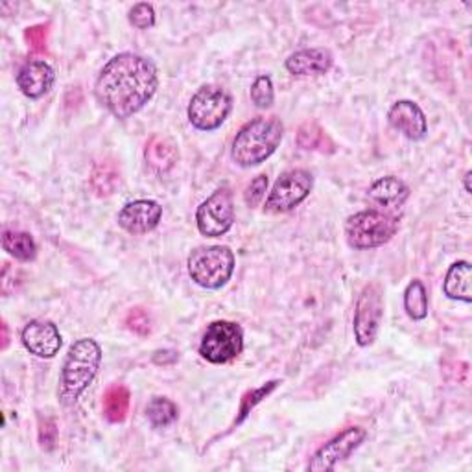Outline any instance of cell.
Here are the masks:
<instances>
[{"instance_id":"6da1fadb","label":"cell","mask_w":472,"mask_h":472,"mask_svg":"<svg viewBox=\"0 0 472 472\" xmlns=\"http://www.w3.org/2000/svg\"><path fill=\"white\" fill-rule=\"evenodd\" d=\"M157 87L159 74L153 61L139 54L124 52L106 63L94 85V94L111 115L130 118L153 99Z\"/></svg>"},{"instance_id":"7a4b0ae2","label":"cell","mask_w":472,"mask_h":472,"mask_svg":"<svg viewBox=\"0 0 472 472\" xmlns=\"http://www.w3.org/2000/svg\"><path fill=\"white\" fill-rule=\"evenodd\" d=\"M102 362L100 345L92 338H82L71 345L63 362L57 397L63 406H74L82 393L90 386Z\"/></svg>"},{"instance_id":"3957f363","label":"cell","mask_w":472,"mask_h":472,"mask_svg":"<svg viewBox=\"0 0 472 472\" xmlns=\"http://www.w3.org/2000/svg\"><path fill=\"white\" fill-rule=\"evenodd\" d=\"M282 137H285V125L277 116H259L251 120L233 141V161L242 168L259 167L275 153Z\"/></svg>"},{"instance_id":"277c9868","label":"cell","mask_w":472,"mask_h":472,"mask_svg":"<svg viewBox=\"0 0 472 472\" xmlns=\"http://www.w3.org/2000/svg\"><path fill=\"white\" fill-rule=\"evenodd\" d=\"M235 264V253L227 245H202L188 255V275L198 287L218 290L233 277Z\"/></svg>"},{"instance_id":"5b68a950","label":"cell","mask_w":472,"mask_h":472,"mask_svg":"<svg viewBox=\"0 0 472 472\" xmlns=\"http://www.w3.org/2000/svg\"><path fill=\"white\" fill-rule=\"evenodd\" d=\"M399 229V219L384 210H362L345 224V236L355 249H371L388 244Z\"/></svg>"},{"instance_id":"8992f818","label":"cell","mask_w":472,"mask_h":472,"mask_svg":"<svg viewBox=\"0 0 472 472\" xmlns=\"http://www.w3.org/2000/svg\"><path fill=\"white\" fill-rule=\"evenodd\" d=\"M233 111L231 94L219 85H203L188 104V120L202 132H214Z\"/></svg>"},{"instance_id":"52a82bcc","label":"cell","mask_w":472,"mask_h":472,"mask_svg":"<svg viewBox=\"0 0 472 472\" xmlns=\"http://www.w3.org/2000/svg\"><path fill=\"white\" fill-rule=\"evenodd\" d=\"M244 351V330L233 322H212L200 343V355L210 364H227Z\"/></svg>"},{"instance_id":"ba28073f","label":"cell","mask_w":472,"mask_h":472,"mask_svg":"<svg viewBox=\"0 0 472 472\" xmlns=\"http://www.w3.org/2000/svg\"><path fill=\"white\" fill-rule=\"evenodd\" d=\"M382 316H384L382 288L379 282H369L358 296L355 320H353L355 339L360 348H369V345L376 339V336H379Z\"/></svg>"},{"instance_id":"9c48e42d","label":"cell","mask_w":472,"mask_h":472,"mask_svg":"<svg viewBox=\"0 0 472 472\" xmlns=\"http://www.w3.org/2000/svg\"><path fill=\"white\" fill-rule=\"evenodd\" d=\"M313 177L308 170L296 168L282 174L266 200V212L282 214L299 207L312 193Z\"/></svg>"},{"instance_id":"30bf717a","label":"cell","mask_w":472,"mask_h":472,"mask_svg":"<svg viewBox=\"0 0 472 472\" xmlns=\"http://www.w3.org/2000/svg\"><path fill=\"white\" fill-rule=\"evenodd\" d=\"M196 224L203 236H224L235 224V202L229 188H218L196 212Z\"/></svg>"},{"instance_id":"8fae6325","label":"cell","mask_w":472,"mask_h":472,"mask_svg":"<svg viewBox=\"0 0 472 472\" xmlns=\"http://www.w3.org/2000/svg\"><path fill=\"white\" fill-rule=\"evenodd\" d=\"M365 430L360 426H351L345 428L341 433L332 437L330 442H327L322 449L313 452L310 458L306 470L308 472H329L334 470L338 463L343 459H348L365 439Z\"/></svg>"},{"instance_id":"7c38bea8","label":"cell","mask_w":472,"mask_h":472,"mask_svg":"<svg viewBox=\"0 0 472 472\" xmlns=\"http://www.w3.org/2000/svg\"><path fill=\"white\" fill-rule=\"evenodd\" d=\"M163 207L153 200H137L118 212V226L130 235H146L159 226Z\"/></svg>"},{"instance_id":"4fadbf2b","label":"cell","mask_w":472,"mask_h":472,"mask_svg":"<svg viewBox=\"0 0 472 472\" xmlns=\"http://www.w3.org/2000/svg\"><path fill=\"white\" fill-rule=\"evenodd\" d=\"M21 339L24 348L38 358H54L63 345L57 327L50 322H30L22 329Z\"/></svg>"},{"instance_id":"5bb4252c","label":"cell","mask_w":472,"mask_h":472,"mask_svg":"<svg viewBox=\"0 0 472 472\" xmlns=\"http://www.w3.org/2000/svg\"><path fill=\"white\" fill-rule=\"evenodd\" d=\"M388 120L397 132H400L410 141H421L428 132L423 109L412 100H399L397 104H393L388 113Z\"/></svg>"},{"instance_id":"9a60e30c","label":"cell","mask_w":472,"mask_h":472,"mask_svg":"<svg viewBox=\"0 0 472 472\" xmlns=\"http://www.w3.org/2000/svg\"><path fill=\"white\" fill-rule=\"evenodd\" d=\"M56 82V73L47 61H28L17 74V85L24 97L38 100L52 89Z\"/></svg>"},{"instance_id":"2e32d148","label":"cell","mask_w":472,"mask_h":472,"mask_svg":"<svg viewBox=\"0 0 472 472\" xmlns=\"http://www.w3.org/2000/svg\"><path fill=\"white\" fill-rule=\"evenodd\" d=\"M334 57L327 48H305L287 59V71L294 76H320L330 71Z\"/></svg>"},{"instance_id":"e0dca14e","label":"cell","mask_w":472,"mask_h":472,"mask_svg":"<svg viewBox=\"0 0 472 472\" xmlns=\"http://www.w3.org/2000/svg\"><path fill=\"white\" fill-rule=\"evenodd\" d=\"M144 159L148 167L157 174H167L176 167L179 159L177 144L170 137L157 133L146 142Z\"/></svg>"},{"instance_id":"ac0fdd59","label":"cell","mask_w":472,"mask_h":472,"mask_svg":"<svg viewBox=\"0 0 472 472\" xmlns=\"http://www.w3.org/2000/svg\"><path fill=\"white\" fill-rule=\"evenodd\" d=\"M369 198L382 207H400L408 196H410V188L406 186L404 181H400L395 176H386L376 179L367 191Z\"/></svg>"},{"instance_id":"d6986e66","label":"cell","mask_w":472,"mask_h":472,"mask_svg":"<svg viewBox=\"0 0 472 472\" xmlns=\"http://www.w3.org/2000/svg\"><path fill=\"white\" fill-rule=\"evenodd\" d=\"M443 290L449 299L470 303L472 301V268L470 262H454L445 277Z\"/></svg>"},{"instance_id":"ffe728a7","label":"cell","mask_w":472,"mask_h":472,"mask_svg":"<svg viewBox=\"0 0 472 472\" xmlns=\"http://www.w3.org/2000/svg\"><path fill=\"white\" fill-rule=\"evenodd\" d=\"M130 402H132V393L125 386H111L104 393L102 408H104V417L109 423H124L130 412Z\"/></svg>"},{"instance_id":"44dd1931","label":"cell","mask_w":472,"mask_h":472,"mask_svg":"<svg viewBox=\"0 0 472 472\" xmlns=\"http://www.w3.org/2000/svg\"><path fill=\"white\" fill-rule=\"evenodd\" d=\"M3 247L8 255L21 262H30L38 257V245L31 235L22 231L6 229L3 233Z\"/></svg>"},{"instance_id":"7402d4cb","label":"cell","mask_w":472,"mask_h":472,"mask_svg":"<svg viewBox=\"0 0 472 472\" xmlns=\"http://www.w3.org/2000/svg\"><path fill=\"white\" fill-rule=\"evenodd\" d=\"M120 185V168L113 161H100L90 174V186L97 196L106 198L115 194Z\"/></svg>"},{"instance_id":"603a6c76","label":"cell","mask_w":472,"mask_h":472,"mask_svg":"<svg viewBox=\"0 0 472 472\" xmlns=\"http://www.w3.org/2000/svg\"><path fill=\"white\" fill-rule=\"evenodd\" d=\"M297 146L308 151H320V153H334L336 150L327 132L322 130L320 125L313 122H306L301 125L297 132Z\"/></svg>"},{"instance_id":"cb8c5ba5","label":"cell","mask_w":472,"mask_h":472,"mask_svg":"<svg viewBox=\"0 0 472 472\" xmlns=\"http://www.w3.org/2000/svg\"><path fill=\"white\" fill-rule=\"evenodd\" d=\"M404 310L414 322H423L428 316V292L419 279H414L404 290Z\"/></svg>"},{"instance_id":"d4e9b609","label":"cell","mask_w":472,"mask_h":472,"mask_svg":"<svg viewBox=\"0 0 472 472\" xmlns=\"http://www.w3.org/2000/svg\"><path fill=\"white\" fill-rule=\"evenodd\" d=\"M146 417L155 428H167L179 417L177 406L167 397H153L146 406Z\"/></svg>"},{"instance_id":"484cf974","label":"cell","mask_w":472,"mask_h":472,"mask_svg":"<svg viewBox=\"0 0 472 472\" xmlns=\"http://www.w3.org/2000/svg\"><path fill=\"white\" fill-rule=\"evenodd\" d=\"M280 384H282L280 381H271V382H268V384L262 386V388H257V390L247 391V393L242 397L240 410H238V417H236L235 425H240V423L251 414V410H253V408H255L257 404H261V402H262L271 391H275Z\"/></svg>"},{"instance_id":"4316f807","label":"cell","mask_w":472,"mask_h":472,"mask_svg":"<svg viewBox=\"0 0 472 472\" xmlns=\"http://www.w3.org/2000/svg\"><path fill=\"white\" fill-rule=\"evenodd\" d=\"M251 100L259 107V109H268L271 107L275 100V92H273V83L270 76H259L253 85H251Z\"/></svg>"},{"instance_id":"83f0119b","label":"cell","mask_w":472,"mask_h":472,"mask_svg":"<svg viewBox=\"0 0 472 472\" xmlns=\"http://www.w3.org/2000/svg\"><path fill=\"white\" fill-rule=\"evenodd\" d=\"M125 327H128L133 334L137 336H148L151 332V316L150 312L135 306L128 312V316H125Z\"/></svg>"},{"instance_id":"f1b7e54d","label":"cell","mask_w":472,"mask_h":472,"mask_svg":"<svg viewBox=\"0 0 472 472\" xmlns=\"http://www.w3.org/2000/svg\"><path fill=\"white\" fill-rule=\"evenodd\" d=\"M266 193H268V176L261 174L247 185L245 193H244V202L249 209H255L261 205Z\"/></svg>"},{"instance_id":"f546056e","label":"cell","mask_w":472,"mask_h":472,"mask_svg":"<svg viewBox=\"0 0 472 472\" xmlns=\"http://www.w3.org/2000/svg\"><path fill=\"white\" fill-rule=\"evenodd\" d=\"M130 22L139 30H148L155 24L153 6L148 3H139L130 10Z\"/></svg>"},{"instance_id":"4dcf8cb0","label":"cell","mask_w":472,"mask_h":472,"mask_svg":"<svg viewBox=\"0 0 472 472\" xmlns=\"http://www.w3.org/2000/svg\"><path fill=\"white\" fill-rule=\"evenodd\" d=\"M24 39H26L28 47L34 52H45L47 50V41H48V26L38 24V26L26 28Z\"/></svg>"},{"instance_id":"1f68e13d","label":"cell","mask_w":472,"mask_h":472,"mask_svg":"<svg viewBox=\"0 0 472 472\" xmlns=\"http://www.w3.org/2000/svg\"><path fill=\"white\" fill-rule=\"evenodd\" d=\"M57 442V425L52 417L39 419V443L45 451H52Z\"/></svg>"},{"instance_id":"d6a6232c","label":"cell","mask_w":472,"mask_h":472,"mask_svg":"<svg viewBox=\"0 0 472 472\" xmlns=\"http://www.w3.org/2000/svg\"><path fill=\"white\" fill-rule=\"evenodd\" d=\"M179 358V355L176 353V351H157L155 355H153V362L155 364H163V365H167V364H174L176 360Z\"/></svg>"},{"instance_id":"836d02e7","label":"cell","mask_w":472,"mask_h":472,"mask_svg":"<svg viewBox=\"0 0 472 472\" xmlns=\"http://www.w3.org/2000/svg\"><path fill=\"white\" fill-rule=\"evenodd\" d=\"M0 329H3V351H4V349H8V345H10V329H8V323L3 322Z\"/></svg>"},{"instance_id":"e575fe53","label":"cell","mask_w":472,"mask_h":472,"mask_svg":"<svg viewBox=\"0 0 472 472\" xmlns=\"http://www.w3.org/2000/svg\"><path fill=\"white\" fill-rule=\"evenodd\" d=\"M468 181H470V172L465 174V191H467V193H470V185H468Z\"/></svg>"}]
</instances>
